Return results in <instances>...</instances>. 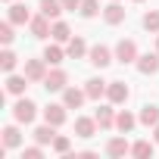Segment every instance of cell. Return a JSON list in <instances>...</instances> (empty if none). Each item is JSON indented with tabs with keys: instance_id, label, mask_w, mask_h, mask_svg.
Returning a JSON list of instances; mask_svg holds the SVG:
<instances>
[{
	"instance_id": "obj_33",
	"label": "cell",
	"mask_w": 159,
	"mask_h": 159,
	"mask_svg": "<svg viewBox=\"0 0 159 159\" xmlns=\"http://www.w3.org/2000/svg\"><path fill=\"white\" fill-rule=\"evenodd\" d=\"M62 7H66V10H78V7H81V0H62Z\"/></svg>"
},
{
	"instance_id": "obj_29",
	"label": "cell",
	"mask_w": 159,
	"mask_h": 159,
	"mask_svg": "<svg viewBox=\"0 0 159 159\" xmlns=\"http://www.w3.org/2000/svg\"><path fill=\"white\" fill-rule=\"evenodd\" d=\"M0 66H3V72H13V69H16V53L7 50L3 56H0Z\"/></svg>"
},
{
	"instance_id": "obj_28",
	"label": "cell",
	"mask_w": 159,
	"mask_h": 159,
	"mask_svg": "<svg viewBox=\"0 0 159 159\" xmlns=\"http://www.w3.org/2000/svg\"><path fill=\"white\" fill-rule=\"evenodd\" d=\"M143 28L147 31H159V13H147L143 16Z\"/></svg>"
},
{
	"instance_id": "obj_6",
	"label": "cell",
	"mask_w": 159,
	"mask_h": 159,
	"mask_svg": "<svg viewBox=\"0 0 159 159\" xmlns=\"http://www.w3.org/2000/svg\"><path fill=\"white\" fill-rule=\"evenodd\" d=\"M106 94H109L112 103H125V100H128V84H125V81H109V84H106Z\"/></svg>"
},
{
	"instance_id": "obj_23",
	"label": "cell",
	"mask_w": 159,
	"mask_h": 159,
	"mask_svg": "<svg viewBox=\"0 0 159 159\" xmlns=\"http://www.w3.org/2000/svg\"><path fill=\"white\" fill-rule=\"evenodd\" d=\"M153 150H156V147H153L150 140H137V143L131 147V153H134V156H140V159H147V156H153Z\"/></svg>"
},
{
	"instance_id": "obj_5",
	"label": "cell",
	"mask_w": 159,
	"mask_h": 159,
	"mask_svg": "<svg viewBox=\"0 0 159 159\" xmlns=\"http://www.w3.org/2000/svg\"><path fill=\"white\" fill-rule=\"evenodd\" d=\"M137 69H140L143 75L159 72V53H143V56H137Z\"/></svg>"
},
{
	"instance_id": "obj_17",
	"label": "cell",
	"mask_w": 159,
	"mask_h": 159,
	"mask_svg": "<svg viewBox=\"0 0 159 159\" xmlns=\"http://www.w3.org/2000/svg\"><path fill=\"white\" fill-rule=\"evenodd\" d=\"M66 53H69L72 59H81V56L88 53V44H84L81 38H72V41H69V47H66Z\"/></svg>"
},
{
	"instance_id": "obj_9",
	"label": "cell",
	"mask_w": 159,
	"mask_h": 159,
	"mask_svg": "<svg viewBox=\"0 0 159 159\" xmlns=\"http://www.w3.org/2000/svg\"><path fill=\"white\" fill-rule=\"evenodd\" d=\"M66 109H69V106H56V103H50V106L44 109V122H50V125H62V122H66Z\"/></svg>"
},
{
	"instance_id": "obj_8",
	"label": "cell",
	"mask_w": 159,
	"mask_h": 159,
	"mask_svg": "<svg viewBox=\"0 0 159 159\" xmlns=\"http://www.w3.org/2000/svg\"><path fill=\"white\" fill-rule=\"evenodd\" d=\"M91 62H94L97 69H103V66H109V62H112V56H109V47H103V44H97V47H91Z\"/></svg>"
},
{
	"instance_id": "obj_11",
	"label": "cell",
	"mask_w": 159,
	"mask_h": 159,
	"mask_svg": "<svg viewBox=\"0 0 159 159\" xmlns=\"http://www.w3.org/2000/svg\"><path fill=\"white\" fill-rule=\"evenodd\" d=\"M28 25H31V34H34V38H47V34H50V31H53V28H50V22H47V16H44V13H41V16H34V19H31V22H28Z\"/></svg>"
},
{
	"instance_id": "obj_31",
	"label": "cell",
	"mask_w": 159,
	"mask_h": 159,
	"mask_svg": "<svg viewBox=\"0 0 159 159\" xmlns=\"http://www.w3.org/2000/svg\"><path fill=\"white\" fill-rule=\"evenodd\" d=\"M0 41H3V44H10V41H13V25H10V22L0 25Z\"/></svg>"
},
{
	"instance_id": "obj_12",
	"label": "cell",
	"mask_w": 159,
	"mask_h": 159,
	"mask_svg": "<svg viewBox=\"0 0 159 159\" xmlns=\"http://www.w3.org/2000/svg\"><path fill=\"white\" fill-rule=\"evenodd\" d=\"M103 19H106L109 25H119V22L125 19V7H119V3H109V7L103 10Z\"/></svg>"
},
{
	"instance_id": "obj_21",
	"label": "cell",
	"mask_w": 159,
	"mask_h": 159,
	"mask_svg": "<svg viewBox=\"0 0 159 159\" xmlns=\"http://www.w3.org/2000/svg\"><path fill=\"white\" fill-rule=\"evenodd\" d=\"M25 88H28V78H19V75H10L7 78V91L10 94H22Z\"/></svg>"
},
{
	"instance_id": "obj_1",
	"label": "cell",
	"mask_w": 159,
	"mask_h": 159,
	"mask_svg": "<svg viewBox=\"0 0 159 159\" xmlns=\"http://www.w3.org/2000/svg\"><path fill=\"white\" fill-rule=\"evenodd\" d=\"M116 59L119 62H134L137 59V44L134 41H119L116 44Z\"/></svg>"
},
{
	"instance_id": "obj_25",
	"label": "cell",
	"mask_w": 159,
	"mask_h": 159,
	"mask_svg": "<svg viewBox=\"0 0 159 159\" xmlns=\"http://www.w3.org/2000/svg\"><path fill=\"white\" fill-rule=\"evenodd\" d=\"M100 13V3H97V0H81V16L84 19H94Z\"/></svg>"
},
{
	"instance_id": "obj_27",
	"label": "cell",
	"mask_w": 159,
	"mask_h": 159,
	"mask_svg": "<svg viewBox=\"0 0 159 159\" xmlns=\"http://www.w3.org/2000/svg\"><path fill=\"white\" fill-rule=\"evenodd\" d=\"M50 34H53L56 41H69V38H72V31H69V25H66V22H56Z\"/></svg>"
},
{
	"instance_id": "obj_37",
	"label": "cell",
	"mask_w": 159,
	"mask_h": 159,
	"mask_svg": "<svg viewBox=\"0 0 159 159\" xmlns=\"http://www.w3.org/2000/svg\"><path fill=\"white\" fill-rule=\"evenodd\" d=\"M137 3H140V0H137Z\"/></svg>"
},
{
	"instance_id": "obj_15",
	"label": "cell",
	"mask_w": 159,
	"mask_h": 159,
	"mask_svg": "<svg viewBox=\"0 0 159 159\" xmlns=\"http://www.w3.org/2000/svg\"><path fill=\"white\" fill-rule=\"evenodd\" d=\"M10 22H16V25H22V22H31V13H28V7H22V3L10 7Z\"/></svg>"
},
{
	"instance_id": "obj_7",
	"label": "cell",
	"mask_w": 159,
	"mask_h": 159,
	"mask_svg": "<svg viewBox=\"0 0 159 159\" xmlns=\"http://www.w3.org/2000/svg\"><path fill=\"white\" fill-rule=\"evenodd\" d=\"M84 97H88V94L78 91V88H66V91H62V103H66L69 109H78V106L84 103Z\"/></svg>"
},
{
	"instance_id": "obj_34",
	"label": "cell",
	"mask_w": 159,
	"mask_h": 159,
	"mask_svg": "<svg viewBox=\"0 0 159 159\" xmlns=\"http://www.w3.org/2000/svg\"><path fill=\"white\" fill-rule=\"evenodd\" d=\"M156 143H159V125H156Z\"/></svg>"
},
{
	"instance_id": "obj_3",
	"label": "cell",
	"mask_w": 159,
	"mask_h": 159,
	"mask_svg": "<svg viewBox=\"0 0 159 159\" xmlns=\"http://www.w3.org/2000/svg\"><path fill=\"white\" fill-rule=\"evenodd\" d=\"M66 81H69V75L59 72V69H53V72L44 78V88H47V91H66Z\"/></svg>"
},
{
	"instance_id": "obj_10",
	"label": "cell",
	"mask_w": 159,
	"mask_h": 159,
	"mask_svg": "<svg viewBox=\"0 0 159 159\" xmlns=\"http://www.w3.org/2000/svg\"><path fill=\"white\" fill-rule=\"evenodd\" d=\"M94 131H97V119H75V134L78 137H94Z\"/></svg>"
},
{
	"instance_id": "obj_19",
	"label": "cell",
	"mask_w": 159,
	"mask_h": 159,
	"mask_svg": "<svg viewBox=\"0 0 159 159\" xmlns=\"http://www.w3.org/2000/svg\"><path fill=\"white\" fill-rule=\"evenodd\" d=\"M53 128H56V125H50V122H47V125H41V128L34 131V140H38V143H53V137H56V131H53Z\"/></svg>"
},
{
	"instance_id": "obj_22",
	"label": "cell",
	"mask_w": 159,
	"mask_h": 159,
	"mask_svg": "<svg viewBox=\"0 0 159 159\" xmlns=\"http://www.w3.org/2000/svg\"><path fill=\"white\" fill-rule=\"evenodd\" d=\"M134 122H137V119H134L131 112H119V116H116V128H119V131H131Z\"/></svg>"
},
{
	"instance_id": "obj_32",
	"label": "cell",
	"mask_w": 159,
	"mask_h": 159,
	"mask_svg": "<svg viewBox=\"0 0 159 159\" xmlns=\"http://www.w3.org/2000/svg\"><path fill=\"white\" fill-rule=\"evenodd\" d=\"M25 156H28V159H41V147H28Z\"/></svg>"
},
{
	"instance_id": "obj_2",
	"label": "cell",
	"mask_w": 159,
	"mask_h": 159,
	"mask_svg": "<svg viewBox=\"0 0 159 159\" xmlns=\"http://www.w3.org/2000/svg\"><path fill=\"white\" fill-rule=\"evenodd\" d=\"M34 109H38V106H34L31 100H19V103L13 106V116H16V122H25V125H28V122H34Z\"/></svg>"
},
{
	"instance_id": "obj_18",
	"label": "cell",
	"mask_w": 159,
	"mask_h": 159,
	"mask_svg": "<svg viewBox=\"0 0 159 159\" xmlns=\"http://www.w3.org/2000/svg\"><path fill=\"white\" fill-rule=\"evenodd\" d=\"M103 91H106V81H100V78H91V81L84 84V94H88L91 100H100Z\"/></svg>"
},
{
	"instance_id": "obj_13",
	"label": "cell",
	"mask_w": 159,
	"mask_h": 159,
	"mask_svg": "<svg viewBox=\"0 0 159 159\" xmlns=\"http://www.w3.org/2000/svg\"><path fill=\"white\" fill-rule=\"evenodd\" d=\"M106 153H109V156H125V153H131V147H128L125 137H112V140L106 143Z\"/></svg>"
},
{
	"instance_id": "obj_20",
	"label": "cell",
	"mask_w": 159,
	"mask_h": 159,
	"mask_svg": "<svg viewBox=\"0 0 159 159\" xmlns=\"http://www.w3.org/2000/svg\"><path fill=\"white\" fill-rule=\"evenodd\" d=\"M140 125H159V106H143L140 109Z\"/></svg>"
},
{
	"instance_id": "obj_30",
	"label": "cell",
	"mask_w": 159,
	"mask_h": 159,
	"mask_svg": "<svg viewBox=\"0 0 159 159\" xmlns=\"http://www.w3.org/2000/svg\"><path fill=\"white\" fill-rule=\"evenodd\" d=\"M69 147H72V140H69V137H53V150H56V153H66Z\"/></svg>"
},
{
	"instance_id": "obj_16",
	"label": "cell",
	"mask_w": 159,
	"mask_h": 159,
	"mask_svg": "<svg viewBox=\"0 0 159 159\" xmlns=\"http://www.w3.org/2000/svg\"><path fill=\"white\" fill-rule=\"evenodd\" d=\"M94 119H97V125H100V128H112V125H116V116H112V109H109V106H100V109L94 112Z\"/></svg>"
},
{
	"instance_id": "obj_4",
	"label": "cell",
	"mask_w": 159,
	"mask_h": 159,
	"mask_svg": "<svg viewBox=\"0 0 159 159\" xmlns=\"http://www.w3.org/2000/svg\"><path fill=\"white\" fill-rule=\"evenodd\" d=\"M44 62L47 59H28L25 62V78H28V81H44Z\"/></svg>"
},
{
	"instance_id": "obj_26",
	"label": "cell",
	"mask_w": 159,
	"mask_h": 159,
	"mask_svg": "<svg viewBox=\"0 0 159 159\" xmlns=\"http://www.w3.org/2000/svg\"><path fill=\"white\" fill-rule=\"evenodd\" d=\"M44 59H47L50 66H59V62H62V50L53 44V47H47V50H44Z\"/></svg>"
},
{
	"instance_id": "obj_35",
	"label": "cell",
	"mask_w": 159,
	"mask_h": 159,
	"mask_svg": "<svg viewBox=\"0 0 159 159\" xmlns=\"http://www.w3.org/2000/svg\"><path fill=\"white\" fill-rule=\"evenodd\" d=\"M156 50H159V38H156Z\"/></svg>"
},
{
	"instance_id": "obj_14",
	"label": "cell",
	"mask_w": 159,
	"mask_h": 159,
	"mask_svg": "<svg viewBox=\"0 0 159 159\" xmlns=\"http://www.w3.org/2000/svg\"><path fill=\"white\" fill-rule=\"evenodd\" d=\"M62 10H66V7H62V0H41V13H44L47 19H56Z\"/></svg>"
},
{
	"instance_id": "obj_36",
	"label": "cell",
	"mask_w": 159,
	"mask_h": 159,
	"mask_svg": "<svg viewBox=\"0 0 159 159\" xmlns=\"http://www.w3.org/2000/svg\"><path fill=\"white\" fill-rule=\"evenodd\" d=\"M7 3H10V0H7Z\"/></svg>"
},
{
	"instance_id": "obj_24",
	"label": "cell",
	"mask_w": 159,
	"mask_h": 159,
	"mask_svg": "<svg viewBox=\"0 0 159 159\" xmlns=\"http://www.w3.org/2000/svg\"><path fill=\"white\" fill-rule=\"evenodd\" d=\"M19 140H22V137H19V131H16L13 125L3 128V147H7V150H10V147H19Z\"/></svg>"
}]
</instances>
